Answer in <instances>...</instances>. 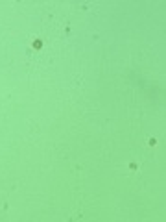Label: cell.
Returning a JSON list of instances; mask_svg holds the SVG:
<instances>
[{
	"label": "cell",
	"instance_id": "1",
	"mask_svg": "<svg viewBox=\"0 0 166 222\" xmlns=\"http://www.w3.org/2000/svg\"><path fill=\"white\" fill-rule=\"evenodd\" d=\"M42 46V43H41V39H37V41H33V48H41Z\"/></svg>",
	"mask_w": 166,
	"mask_h": 222
}]
</instances>
